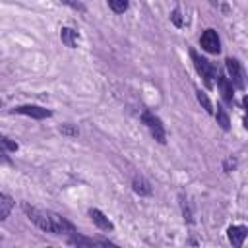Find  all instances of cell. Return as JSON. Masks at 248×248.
<instances>
[{
  "mask_svg": "<svg viewBox=\"0 0 248 248\" xmlns=\"http://www.w3.org/2000/svg\"><path fill=\"white\" fill-rule=\"evenodd\" d=\"M23 211H25V215H27L39 229H43L45 232H52V234H56V227H54V223H52L50 211L39 209V207L29 205V203H23Z\"/></svg>",
  "mask_w": 248,
  "mask_h": 248,
  "instance_id": "cell-1",
  "label": "cell"
},
{
  "mask_svg": "<svg viewBox=\"0 0 248 248\" xmlns=\"http://www.w3.org/2000/svg\"><path fill=\"white\" fill-rule=\"evenodd\" d=\"M190 58H192V62H194V68L198 70V74L203 78V83H205V87L207 89H211L213 87V79L217 78V68L209 62V60H205L203 56H200L196 50H190Z\"/></svg>",
  "mask_w": 248,
  "mask_h": 248,
  "instance_id": "cell-2",
  "label": "cell"
},
{
  "mask_svg": "<svg viewBox=\"0 0 248 248\" xmlns=\"http://www.w3.org/2000/svg\"><path fill=\"white\" fill-rule=\"evenodd\" d=\"M141 122L149 128L151 136H153L159 143H165V141H167L165 126H163V122H161V118H159L157 114H153L151 110H143V112H141Z\"/></svg>",
  "mask_w": 248,
  "mask_h": 248,
  "instance_id": "cell-3",
  "label": "cell"
},
{
  "mask_svg": "<svg viewBox=\"0 0 248 248\" xmlns=\"http://www.w3.org/2000/svg\"><path fill=\"white\" fill-rule=\"evenodd\" d=\"M10 112L12 114H25V116H31V118H37V120L52 116V110H48L45 107H39V105H17Z\"/></svg>",
  "mask_w": 248,
  "mask_h": 248,
  "instance_id": "cell-4",
  "label": "cell"
},
{
  "mask_svg": "<svg viewBox=\"0 0 248 248\" xmlns=\"http://www.w3.org/2000/svg\"><path fill=\"white\" fill-rule=\"evenodd\" d=\"M200 45L209 54H219L221 52V39H219L215 29H205L200 37Z\"/></svg>",
  "mask_w": 248,
  "mask_h": 248,
  "instance_id": "cell-5",
  "label": "cell"
},
{
  "mask_svg": "<svg viewBox=\"0 0 248 248\" xmlns=\"http://www.w3.org/2000/svg\"><path fill=\"white\" fill-rule=\"evenodd\" d=\"M225 66H227V72H229V76H231V83L234 85V87H238V89H242L244 87V74H242V68H240V62L236 60V58H227L225 60Z\"/></svg>",
  "mask_w": 248,
  "mask_h": 248,
  "instance_id": "cell-6",
  "label": "cell"
},
{
  "mask_svg": "<svg viewBox=\"0 0 248 248\" xmlns=\"http://www.w3.org/2000/svg\"><path fill=\"white\" fill-rule=\"evenodd\" d=\"M246 234H248V229H246L244 225H232V227H229V229H227V236H229L231 244H232V246H236V248H240V246H242V242H244Z\"/></svg>",
  "mask_w": 248,
  "mask_h": 248,
  "instance_id": "cell-7",
  "label": "cell"
},
{
  "mask_svg": "<svg viewBox=\"0 0 248 248\" xmlns=\"http://www.w3.org/2000/svg\"><path fill=\"white\" fill-rule=\"evenodd\" d=\"M89 217H91V221H93L101 231H112V229H114L112 221H110L101 209H97V207H91V209H89Z\"/></svg>",
  "mask_w": 248,
  "mask_h": 248,
  "instance_id": "cell-8",
  "label": "cell"
},
{
  "mask_svg": "<svg viewBox=\"0 0 248 248\" xmlns=\"http://www.w3.org/2000/svg\"><path fill=\"white\" fill-rule=\"evenodd\" d=\"M217 85H219V91H221V97L225 103H231L234 101V93H232V83L229 78H225L223 74H217Z\"/></svg>",
  "mask_w": 248,
  "mask_h": 248,
  "instance_id": "cell-9",
  "label": "cell"
},
{
  "mask_svg": "<svg viewBox=\"0 0 248 248\" xmlns=\"http://www.w3.org/2000/svg\"><path fill=\"white\" fill-rule=\"evenodd\" d=\"M60 39H62V43H64L66 46H70V48H76V46L79 45V35H78V31H74L72 27H62V29H60Z\"/></svg>",
  "mask_w": 248,
  "mask_h": 248,
  "instance_id": "cell-10",
  "label": "cell"
},
{
  "mask_svg": "<svg viewBox=\"0 0 248 248\" xmlns=\"http://www.w3.org/2000/svg\"><path fill=\"white\" fill-rule=\"evenodd\" d=\"M14 203H16V202H14L12 196L0 192V221H6V219H8L10 211L14 209Z\"/></svg>",
  "mask_w": 248,
  "mask_h": 248,
  "instance_id": "cell-11",
  "label": "cell"
},
{
  "mask_svg": "<svg viewBox=\"0 0 248 248\" xmlns=\"http://www.w3.org/2000/svg\"><path fill=\"white\" fill-rule=\"evenodd\" d=\"M132 188H134V192L140 194V196H149V194H151L149 182H147L145 178H141V176H136V178L132 180Z\"/></svg>",
  "mask_w": 248,
  "mask_h": 248,
  "instance_id": "cell-12",
  "label": "cell"
},
{
  "mask_svg": "<svg viewBox=\"0 0 248 248\" xmlns=\"http://www.w3.org/2000/svg\"><path fill=\"white\" fill-rule=\"evenodd\" d=\"M215 118H217V124L227 132L229 128H231V120H229V114H227V110L221 107V105H217V110H215Z\"/></svg>",
  "mask_w": 248,
  "mask_h": 248,
  "instance_id": "cell-13",
  "label": "cell"
},
{
  "mask_svg": "<svg viewBox=\"0 0 248 248\" xmlns=\"http://www.w3.org/2000/svg\"><path fill=\"white\" fill-rule=\"evenodd\" d=\"M17 149H19V145H17L14 140H10L8 136L0 134V151H2V153H14V151H17Z\"/></svg>",
  "mask_w": 248,
  "mask_h": 248,
  "instance_id": "cell-14",
  "label": "cell"
},
{
  "mask_svg": "<svg viewBox=\"0 0 248 248\" xmlns=\"http://www.w3.org/2000/svg\"><path fill=\"white\" fill-rule=\"evenodd\" d=\"M107 4H108V8H110L114 14H124V12L128 10L130 0H107Z\"/></svg>",
  "mask_w": 248,
  "mask_h": 248,
  "instance_id": "cell-15",
  "label": "cell"
},
{
  "mask_svg": "<svg viewBox=\"0 0 248 248\" xmlns=\"http://www.w3.org/2000/svg\"><path fill=\"white\" fill-rule=\"evenodd\" d=\"M180 207H182V215L186 223H192V205L188 202V198L184 194H180Z\"/></svg>",
  "mask_w": 248,
  "mask_h": 248,
  "instance_id": "cell-16",
  "label": "cell"
},
{
  "mask_svg": "<svg viewBox=\"0 0 248 248\" xmlns=\"http://www.w3.org/2000/svg\"><path fill=\"white\" fill-rule=\"evenodd\" d=\"M196 97H198V101H200V105L211 114L213 112V105H211V101H209V97L203 93V91H200V89H196Z\"/></svg>",
  "mask_w": 248,
  "mask_h": 248,
  "instance_id": "cell-17",
  "label": "cell"
},
{
  "mask_svg": "<svg viewBox=\"0 0 248 248\" xmlns=\"http://www.w3.org/2000/svg\"><path fill=\"white\" fill-rule=\"evenodd\" d=\"M60 134L70 136V138H78V136H79V130H78L76 126H72V124H62V126H60Z\"/></svg>",
  "mask_w": 248,
  "mask_h": 248,
  "instance_id": "cell-18",
  "label": "cell"
},
{
  "mask_svg": "<svg viewBox=\"0 0 248 248\" xmlns=\"http://www.w3.org/2000/svg\"><path fill=\"white\" fill-rule=\"evenodd\" d=\"M170 19H172V23H174L176 27H182V19H180V10H178V8H174V10H172Z\"/></svg>",
  "mask_w": 248,
  "mask_h": 248,
  "instance_id": "cell-19",
  "label": "cell"
},
{
  "mask_svg": "<svg viewBox=\"0 0 248 248\" xmlns=\"http://www.w3.org/2000/svg\"><path fill=\"white\" fill-rule=\"evenodd\" d=\"M236 167V161L232 159V157H229V159H225V163H223V169L227 170V172H231L232 169Z\"/></svg>",
  "mask_w": 248,
  "mask_h": 248,
  "instance_id": "cell-20",
  "label": "cell"
},
{
  "mask_svg": "<svg viewBox=\"0 0 248 248\" xmlns=\"http://www.w3.org/2000/svg\"><path fill=\"white\" fill-rule=\"evenodd\" d=\"M64 4H68V6H72L74 10H79V12H85V6L83 4H79V2H74V0H62Z\"/></svg>",
  "mask_w": 248,
  "mask_h": 248,
  "instance_id": "cell-21",
  "label": "cell"
},
{
  "mask_svg": "<svg viewBox=\"0 0 248 248\" xmlns=\"http://www.w3.org/2000/svg\"><path fill=\"white\" fill-rule=\"evenodd\" d=\"M0 163H10V159H8V157H6L2 151H0Z\"/></svg>",
  "mask_w": 248,
  "mask_h": 248,
  "instance_id": "cell-22",
  "label": "cell"
},
{
  "mask_svg": "<svg viewBox=\"0 0 248 248\" xmlns=\"http://www.w3.org/2000/svg\"><path fill=\"white\" fill-rule=\"evenodd\" d=\"M209 2H211V4H213V6H215V4H217V0H209Z\"/></svg>",
  "mask_w": 248,
  "mask_h": 248,
  "instance_id": "cell-23",
  "label": "cell"
},
{
  "mask_svg": "<svg viewBox=\"0 0 248 248\" xmlns=\"http://www.w3.org/2000/svg\"><path fill=\"white\" fill-rule=\"evenodd\" d=\"M0 105H2V101H0Z\"/></svg>",
  "mask_w": 248,
  "mask_h": 248,
  "instance_id": "cell-24",
  "label": "cell"
}]
</instances>
